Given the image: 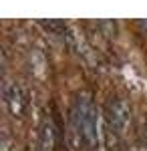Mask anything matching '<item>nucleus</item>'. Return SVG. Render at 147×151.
Listing matches in <instances>:
<instances>
[{
  "instance_id": "f257e3e1",
  "label": "nucleus",
  "mask_w": 147,
  "mask_h": 151,
  "mask_svg": "<svg viewBox=\"0 0 147 151\" xmlns=\"http://www.w3.org/2000/svg\"><path fill=\"white\" fill-rule=\"evenodd\" d=\"M73 119L79 129L81 139L89 149H95L99 143V131H97V109L93 103V97L87 91H81L75 99V109H73Z\"/></svg>"
},
{
  "instance_id": "20e7f679",
  "label": "nucleus",
  "mask_w": 147,
  "mask_h": 151,
  "mask_svg": "<svg viewBox=\"0 0 147 151\" xmlns=\"http://www.w3.org/2000/svg\"><path fill=\"white\" fill-rule=\"evenodd\" d=\"M55 127L53 123L46 119L40 129V151H55Z\"/></svg>"
},
{
  "instance_id": "7ed1b4c3",
  "label": "nucleus",
  "mask_w": 147,
  "mask_h": 151,
  "mask_svg": "<svg viewBox=\"0 0 147 151\" xmlns=\"http://www.w3.org/2000/svg\"><path fill=\"white\" fill-rule=\"evenodd\" d=\"M2 95H4V103L8 107L10 115L16 117V119H22L26 115V111H28V99H26L24 89L14 81H4Z\"/></svg>"
},
{
  "instance_id": "39448f33",
  "label": "nucleus",
  "mask_w": 147,
  "mask_h": 151,
  "mask_svg": "<svg viewBox=\"0 0 147 151\" xmlns=\"http://www.w3.org/2000/svg\"><path fill=\"white\" fill-rule=\"evenodd\" d=\"M40 24H43L45 28H48V30H55V32L65 30V28H67V26H65V22H61V20H48V22H46V20H43Z\"/></svg>"
},
{
  "instance_id": "f03ea898",
  "label": "nucleus",
  "mask_w": 147,
  "mask_h": 151,
  "mask_svg": "<svg viewBox=\"0 0 147 151\" xmlns=\"http://www.w3.org/2000/svg\"><path fill=\"white\" fill-rule=\"evenodd\" d=\"M105 117H107V125L111 131L117 135H121L127 131L131 123V107L123 97H111L105 105Z\"/></svg>"
},
{
  "instance_id": "423d86ee",
  "label": "nucleus",
  "mask_w": 147,
  "mask_h": 151,
  "mask_svg": "<svg viewBox=\"0 0 147 151\" xmlns=\"http://www.w3.org/2000/svg\"><path fill=\"white\" fill-rule=\"evenodd\" d=\"M145 141H147V127H145Z\"/></svg>"
}]
</instances>
